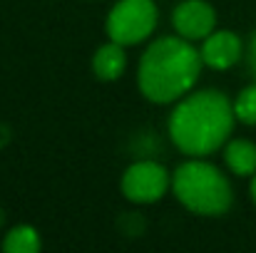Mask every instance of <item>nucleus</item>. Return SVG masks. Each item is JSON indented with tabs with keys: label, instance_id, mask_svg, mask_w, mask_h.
Masks as SVG:
<instances>
[{
	"label": "nucleus",
	"instance_id": "0eeeda50",
	"mask_svg": "<svg viewBox=\"0 0 256 253\" xmlns=\"http://www.w3.org/2000/svg\"><path fill=\"white\" fill-rule=\"evenodd\" d=\"M202 42H204L202 50H199L202 52V60L212 70H229V67H234L242 60L244 45H242L239 35L232 32V30H214Z\"/></svg>",
	"mask_w": 256,
	"mask_h": 253
},
{
	"label": "nucleus",
	"instance_id": "6e6552de",
	"mask_svg": "<svg viewBox=\"0 0 256 253\" xmlns=\"http://www.w3.org/2000/svg\"><path fill=\"white\" fill-rule=\"evenodd\" d=\"M127 67V55H124V45L110 40L107 45L97 47L94 57H92V70L97 75V80L102 82H112L117 80Z\"/></svg>",
	"mask_w": 256,
	"mask_h": 253
},
{
	"label": "nucleus",
	"instance_id": "20e7f679",
	"mask_svg": "<svg viewBox=\"0 0 256 253\" xmlns=\"http://www.w3.org/2000/svg\"><path fill=\"white\" fill-rule=\"evenodd\" d=\"M157 27L154 0H120L107 15V35L120 45H137Z\"/></svg>",
	"mask_w": 256,
	"mask_h": 253
},
{
	"label": "nucleus",
	"instance_id": "4468645a",
	"mask_svg": "<svg viewBox=\"0 0 256 253\" xmlns=\"http://www.w3.org/2000/svg\"><path fill=\"white\" fill-rule=\"evenodd\" d=\"M2 221H5V216H2V211H0V226H2Z\"/></svg>",
	"mask_w": 256,
	"mask_h": 253
},
{
	"label": "nucleus",
	"instance_id": "f03ea898",
	"mask_svg": "<svg viewBox=\"0 0 256 253\" xmlns=\"http://www.w3.org/2000/svg\"><path fill=\"white\" fill-rule=\"evenodd\" d=\"M202 65V52L192 47V40H184L182 35L160 37L144 50L140 60V92L154 104L182 99L196 84Z\"/></svg>",
	"mask_w": 256,
	"mask_h": 253
},
{
	"label": "nucleus",
	"instance_id": "7ed1b4c3",
	"mask_svg": "<svg viewBox=\"0 0 256 253\" xmlns=\"http://www.w3.org/2000/svg\"><path fill=\"white\" fill-rule=\"evenodd\" d=\"M174 196L184 209L202 216H222L232 206V186L229 179L209 162H202L194 157L192 162H184L172 176Z\"/></svg>",
	"mask_w": 256,
	"mask_h": 253
},
{
	"label": "nucleus",
	"instance_id": "39448f33",
	"mask_svg": "<svg viewBox=\"0 0 256 253\" xmlns=\"http://www.w3.org/2000/svg\"><path fill=\"white\" fill-rule=\"evenodd\" d=\"M170 186L167 169L157 162H137L122 174V194L132 204H154L164 196Z\"/></svg>",
	"mask_w": 256,
	"mask_h": 253
},
{
	"label": "nucleus",
	"instance_id": "423d86ee",
	"mask_svg": "<svg viewBox=\"0 0 256 253\" xmlns=\"http://www.w3.org/2000/svg\"><path fill=\"white\" fill-rule=\"evenodd\" d=\"M172 25L184 40H204L214 32L216 12L204 0H184L172 12Z\"/></svg>",
	"mask_w": 256,
	"mask_h": 253
},
{
	"label": "nucleus",
	"instance_id": "f8f14e48",
	"mask_svg": "<svg viewBox=\"0 0 256 253\" xmlns=\"http://www.w3.org/2000/svg\"><path fill=\"white\" fill-rule=\"evenodd\" d=\"M246 65H249L252 75L256 77V32L252 35V40H249V47H246Z\"/></svg>",
	"mask_w": 256,
	"mask_h": 253
},
{
	"label": "nucleus",
	"instance_id": "1a4fd4ad",
	"mask_svg": "<svg viewBox=\"0 0 256 253\" xmlns=\"http://www.w3.org/2000/svg\"><path fill=\"white\" fill-rule=\"evenodd\" d=\"M224 162L236 176L256 174V144L249 139H232L224 149Z\"/></svg>",
	"mask_w": 256,
	"mask_h": 253
},
{
	"label": "nucleus",
	"instance_id": "ddd939ff",
	"mask_svg": "<svg viewBox=\"0 0 256 253\" xmlns=\"http://www.w3.org/2000/svg\"><path fill=\"white\" fill-rule=\"evenodd\" d=\"M252 196H254V201H256V174H254V179H252Z\"/></svg>",
	"mask_w": 256,
	"mask_h": 253
},
{
	"label": "nucleus",
	"instance_id": "f257e3e1",
	"mask_svg": "<svg viewBox=\"0 0 256 253\" xmlns=\"http://www.w3.org/2000/svg\"><path fill=\"white\" fill-rule=\"evenodd\" d=\"M234 104L216 89L186 94L170 117L174 147L189 157H206L224 147L234 127Z\"/></svg>",
	"mask_w": 256,
	"mask_h": 253
},
{
	"label": "nucleus",
	"instance_id": "9d476101",
	"mask_svg": "<svg viewBox=\"0 0 256 253\" xmlns=\"http://www.w3.org/2000/svg\"><path fill=\"white\" fill-rule=\"evenodd\" d=\"M2 251L8 253H38L40 251V236L32 226H15L8 231L2 241Z\"/></svg>",
	"mask_w": 256,
	"mask_h": 253
},
{
	"label": "nucleus",
	"instance_id": "9b49d317",
	"mask_svg": "<svg viewBox=\"0 0 256 253\" xmlns=\"http://www.w3.org/2000/svg\"><path fill=\"white\" fill-rule=\"evenodd\" d=\"M234 114L239 122H244L249 127L256 124V82L239 92V97L234 102Z\"/></svg>",
	"mask_w": 256,
	"mask_h": 253
}]
</instances>
